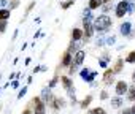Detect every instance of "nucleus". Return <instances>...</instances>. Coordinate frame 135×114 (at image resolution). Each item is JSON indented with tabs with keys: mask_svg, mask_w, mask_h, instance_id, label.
<instances>
[{
	"mask_svg": "<svg viewBox=\"0 0 135 114\" xmlns=\"http://www.w3.org/2000/svg\"><path fill=\"white\" fill-rule=\"evenodd\" d=\"M60 82H62V86H64V89L67 90V92H73V81L69 78V76H65V75H60Z\"/></svg>",
	"mask_w": 135,
	"mask_h": 114,
	"instance_id": "0eeeda50",
	"label": "nucleus"
},
{
	"mask_svg": "<svg viewBox=\"0 0 135 114\" xmlns=\"http://www.w3.org/2000/svg\"><path fill=\"white\" fill-rule=\"evenodd\" d=\"M10 16H11V11H10V10H7V8H2V10H0V22L7 21Z\"/></svg>",
	"mask_w": 135,
	"mask_h": 114,
	"instance_id": "ddd939ff",
	"label": "nucleus"
},
{
	"mask_svg": "<svg viewBox=\"0 0 135 114\" xmlns=\"http://www.w3.org/2000/svg\"><path fill=\"white\" fill-rule=\"evenodd\" d=\"M122 64H124V60H122V59H118L116 64H114V67H113V71H114V73H121V70H122Z\"/></svg>",
	"mask_w": 135,
	"mask_h": 114,
	"instance_id": "f3484780",
	"label": "nucleus"
},
{
	"mask_svg": "<svg viewBox=\"0 0 135 114\" xmlns=\"http://www.w3.org/2000/svg\"><path fill=\"white\" fill-rule=\"evenodd\" d=\"M7 30V21H3V22H0V33H3Z\"/></svg>",
	"mask_w": 135,
	"mask_h": 114,
	"instance_id": "aec40b11",
	"label": "nucleus"
},
{
	"mask_svg": "<svg viewBox=\"0 0 135 114\" xmlns=\"http://www.w3.org/2000/svg\"><path fill=\"white\" fill-rule=\"evenodd\" d=\"M76 68H78V65H75V64H72V65H70V73L73 75V73L76 71Z\"/></svg>",
	"mask_w": 135,
	"mask_h": 114,
	"instance_id": "b1692460",
	"label": "nucleus"
},
{
	"mask_svg": "<svg viewBox=\"0 0 135 114\" xmlns=\"http://www.w3.org/2000/svg\"><path fill=\"white\" fill-rule=\"evenodd\" d=\"M83 25H84V29H83V32H84V40H89L91 37H92V33H94V25L89 22V21H86L84 19V22H83Z\"/></svg>",
	"mask_w": 135,
	"mask_h": 114,
	"instance_id": "6e6552de",
	"label": "nucleus"
},
{
	"mask_svg": "<svg viewBox=\"0 0 135 114\" xmlns=\"http://www.w3.org/2000/svg\"><path fill=\"white\" fill-rule=\"evenodd\" d=\"M100 98H102V100H108V92H107V90H102V92H100Z\"/></svg>",
	"mask_w": 135,
	"mask_h": 114,
	"instance_id": "4be33fe9",
	"label": "nucleus"
},
{
	"mask_svg": "<svg viewBox=\"0 0 135 114\" xmlns=\"http://www.w3.org/2000/svg\"><path fill=\"white\" fill-rule=\"evenodd\" d=\"M32 108H33V114H46V103L43 101L41 97H33L32 100Z\"/></svg>",
	"mask_w": 135,
	"mask_h": 114,
	"instance_id": "f03ea898",
	"label": "nucleus"
},
{
	"mask_svg": "<svg viewBox=\"0 0 135 114\" xmlns=\"http://www.w3.org/2000/svg\"><path fill=\"white\" fill-rule=\"evenodd\" d=\"M129 29H130V24H129V22L122 24V27H121V33H122V35H127V33H129Z\"/></svg>",
	"mask_w": 135,
	"mask_h": 114,
	"instance_id": "6ab92c4d",
	"label": "nucleus"
},
{
	"mask_svg": "<svg viewBox=\"0 0 135 114\" xmlns=\"http://www.w3.org/2000/svg\"><path fill=\"white\" fill-rule=\"evenodd\" d=\"M130 112H132V114H135V101H133V105L130 106Z\"/></svg>",
	"mask_w": 135,
	"mask_h": 114,
	"instance_id": "bb28decb",
	"label": "nucleus"
},
{
	"mask_svg": "<svg viewBox=\"0 0 135 114\" xmlns=\"http://www.w3.org/2000/svg\"><path fill=\"white\" fill-rule=\"evenodd\" d=\"M129 11V2L127 0H121L116 5V18H124V14H127Z\"/></svg>",
	"mask_w": 135,
	"mask_h": 114,
	"instance_id": "20e7f679",
	"label": "nucleus"
},
{
	"mask_svg": "<svg viewBox=\"0 0 135 114\" xmlns=\"http://www.w3.org/2000/svg\"><path fill=\"white\" fill-rule=\"evenodd\" d=\"M103 2H105V3H111V2H113V0H103Z\"/></svg>",
	"mask_w": 135,
	"mask_h": 114,
	"instance_id": "c85d7f7f",
	"label": "nucleus"
},
{
	"mask_svg": "<svg viewBox=\"0 0 135 114\" xmlns=\"http://www.w3.org/2000/svg\"><path fill=\"white\" fill-rule=\"evenodd\" d=\"M110 103H111V108H121V106L124 105L122 100H121V97H114V98H111Z\"/></svg>",
	"mask_w": 135,
	"mask_h": 114,
	"instance_id": "4468645a",
	"label": "nucleus"
},
{
	"mask_svg": "<svg viewBox=\"0 0 135 114\" xmlns=\"http://www.w3.org/2000/svg\"><path fill=\"white\" fill-rule=\"evenodd\" d=\"M73 57H75V55H73V52H70V51H65V52H64V55H62L60 65H62V67H65V68H67V67L70 68V65L73 64Z\"/></svg>",
	"mask_w": 135,
	"mask_h": 114,
	"instance_id": "39448f33",
	"label": "nucleus"
},
{
	"mask_svg": "<svg viewBox=\"0 0 135 114\" xmlns=\"http://www.w3.org/2000/svg\"><path fill=\"white\" fill-rule=\"evenodd\" d=\"M91 111H92V114H108V112H107V111H105V109H103L102 106H97V108H92Z\"/></svg>",
	"mask_w": 135,
	"mask_h": 114,
	"instance_id": "a211bd4d",
	"label": "nucleus"
},
{
	"mask_svg": "<svg viewBox=\"0 0 135 114\" xmlns=\"http://www.w3.org/2000/svg\"><path fill=\"white\" fill-rule=\"evenodd\" d=\"M127 90H129V84H127L124 79H121V81L116 82V86H114V94H116V97H122L124 94H127Z\"/></svg>",
	"mask_w": 135,
	"mask_h": 114,
	"instance_id": "7ed1b4c3",
	"label": "nucleus"
},
{
	"mask_svg": "<svg viewBox=\"0 0 135 114\" xmlns=\"http://www.w3.org/2000/svg\"><path fill=\"white\" fill-rule=\"evenodd\" d=\"M22 114H33V112H32V111H30V109H29V108H26V109H24V111H22Z\"/></svg>",
	"mask_w": 135,
	"mask_h": 114,
	"instance_id": "a878e982",
	"label": "nucleus"
},
{
	"mask_svg": "<svg viewBox=\"0 0 135 114\" xmlns=\"http://www.w3.org/2000/svg\"><path fill=\"white\" fill-rule=\"evenodd\" d=\"M91 101H92V95H88V97H84L83 100H81V103H80V106L83 108V109H86L89 105H91Z\"/></svg>",
	"mask_w": 135,
	"mask_h": 114,
	"instance_id": "2eb2a0df",
	"label": "nucleus"
},
{
	"mask_svg": "<svg viewBox=\"0 0 135 114\" xmlns=\"http://www.w3.org/2000/svg\"><path fill=\"white\" fill-rule=\"evenodd\" d=\"M103 0H89V10H97L100 7H103Z\"/></svg>",
	"mask_w": 135,
	"mask_h": 114,
	"instance_id": "9b49d317",
	"label": "nucleus"
},
{
	"mask_svg": "<svg viewBox=\"0 0 135 114\" xmlns=\"http://www.w3.org/2000/svg\"><path fill=\"white\" fill-rule=\"evenodd\" d=\"M127 100L129 101H135V82L132 86H129V90H127Z\"/></svg>",
	"mask_w": 135,
	"mask_h": 114,
	"instance_id": "f8f14e48",
	"label": "nucleus"
},
{
	"mask_svg": "<svg viewBox=\"0 0 135 114\" xmlns=\"http://www.w3.org/2000/svg\"><path fill=\"white\" fill-rule=\"evenodd\" d=\"M114 71H113V68H107L105 70V73H103V78H102V81H103V84L105 86H110V84H113L114 82Z\"/></svg>",
	"mask_w": 135,
	"mask_h": 114,
	"instance_id": "423d86ee",
	"label": "nucleus"
},
{
	"mask_svg": "<svg viewBox=\"0 0 135 114\" xmlns=\"http://www.w3.org/2000/svg\"><path fill=\"white\" fill-rule=\"evenodd\" d=\"M26 92H27V87H22V90L18 94V98H22V95H26Z\"/></svg>",
	"mask_w": 135,
	"mask_h": 114,
	"instance_id": "5701e85b",
	"label": "nucleus"
},
{
	"mask_svg": "<svg viewBox=\"0 0 135 114\" xmlns=\"http://www.w3.org/2000/svg\"><path fill=\"white\" fill-rule=\"evenodd\" d=\"M132 81L135 82V70H133V73H132Z\"/></svg>",
	"mask_w": 135,
	"mask_h": 114,
	"instance_id": "cd10ccee",
	"label": "nucleus"
},
{
	"mask_svg": "<svg viewBox=\"0 0 135 114\" xmlns=\"http://www.w3.org/2000/svg\"><path fill=\"white\" fill-rule=\"evenodd\" d=\"M84 57H86V52H84V51H81V49L76 51V54H75V57H73V64L80 67V65L84 62Z\"/></svg>",
	"mask_w": 135,
	"mask_h": 114,
	"instance_id": "9d476101",
	"label": "nucleus"
},
{
	"mask_svg": "<svg viewBox=\"0 0 135 114\" xmlns=\"http://www.w3.org/2000/svg\"><path fill=\"white\" fill-rule=\"evenodd\" d=\"M119 114H132V112H130V108H124Z\"/></svg>",
	"mask_w": 135,
	"mask_h": 114,
	"instance_id": "393cba45",
	"label": "nucleus"
},
{
	"mask_svg": "<svg viewBox=\"0 0 135 114\" xmlns=\"http://www.w3.org/2000/svg\"><path fill=\"white\" fill-rule=\"evenodd\" d=\"M73 2H75V0H70V2H65V3H62V8H64V10H67V8H69L70 5H73Z\"/></svg>",
	"mask_w": 135,
	"mask_h": 114,
	"instance_id": "412c9836",
	"label": "nucleus"
},
{
	"mask_svg": "<svg viewBox=\"0 0 135 114\" xmlns=\"http://www.w3.org/2000/svg\"><path fill=\"white\" fill-rule=\"evenodd\" d=\"M126 64H135V49L133 51H130L127 55H126Z\"/></svg>",
	"mask_w": 135,
	"mask_h": 114,
	"instance_id": "dca6fc26",
	"label": "nucleus"
},
{
	"mask_svg": "<svg viewBox=\"0 0 135 114\" xmlns=\"http://www.w3.org/2000/svg\"><path fill=\"white\" fill-rule=\"evenodd\" d=\"M70 37H72V41H80L81 38H84V32L83 29H72Z\"/></svg>",
	"mask_w": 135,
	"mask_h": 114,
	"instance_id": "1a4fd4ad",
	"label": "nucleus"
},
{
	"mask_svg": "<svg viewBox=\"0 0 135 114\" xmlns=\"http://www.w3.org/2000/svg\"><path fill=\"white\" fill-rule=\"evenodd\" d=\"M111 18L108 16V14H100L95 21H94V29L97 30V32H105V30H108L110 27H111Z\"/></svg>",
	"mask_w": 135,
	"mask_h": 114,
	"instance_id": "f257e3e1",
	"label": "nucleus"
}]
</instances>
